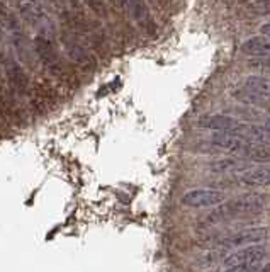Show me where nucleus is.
<instances>
[{
  "label": "nucleus",
  "instance_id": "nucleus-1",
  "mask_svg": "<svg viewBox=\"0 0 270 272\" xmlns=\"http://www.w3.org/2000/svg\"><path fill=\"white\" fill-rule=\"evenodd\" d=\"M34 50L38 53L41 63L46 68V72L61 85H65L68 89H78L80 80H78L77 70L73 68L72 63L58 55L56 48L53 46L50 39H46L44 36H38L34 39Z\"/></svg>",
  "mask_w": 270,
  "mask_h": 272
},
{
  "label": "nucleus",
  "instance_id": "nucleus-2",
  "mask_svg": "<svg viewBox=\"0 0 270 272\" xmlns=\"http://www.w3.org/2000/svg\"><path fill=\"white\" fill-rule=\"evenodd\" d=\"M263 207H265V199L260 194H245L216 207L206 220L208 223H219L236 216L255 215V213L263 211Z\"/></svg>",
  "mask_w": 270,
  "mask_h": 272
},
{
  "label": "nucleus",
  "instance_id": "nucleus-3",
  "mask_svg": "<svg viewBox=\"0 0 270 272\" xmlns=\"http://www.w3.org/2000/svg\"><path fill=\"white\" fill-rule=\"evenodd\" d=\"M31 104L38 114H46L58 106V92L55 87L46 82V80H38L31 87Z\"/></svg>",
  "mask_w": 270,
  "mask_h": 272
},
{
  "label": "nucleus",
  "instance_id": "nucleus-4",
  "mask_svg": "<svg viewBox=\"0 0 270 272\" xmlns=\"http://www.w3.org/2000/svg\"><path fill=\"white\" fill-rule=\"evenodd\" d=\"M63 45H65L66 55L70 58V61L77 68H80L83 73H94L97 68V61H95L94 55L90 53L85 46L78 45L77 41H73L72 38L63 36Z\"/></svg>",
  "mask_w": 270,
  "mask_h": 272
},
{
  "label": "nucleus",
  "instance_id": "nucleus-5",
  "mask_svg": "<svg viewBox=\"0 0 270 272\" xmlns=\"http://www.w3.org/2000/svg\"><path fill=\"white\" fill-rule=\"evenodd\" d=\"M224 193L216 189H195L189 191L184 194L182 202L189 207H208V206H218L224 202Z\"/></svg>",
  "mask_w": 270,
  "mask_h": 272
},
{
  "label": "nucleus",
  "instance_id": "nucleus-6",
  "mask_svg": "<svg viewBox=\"0 0 270 272\" xmlns=\"http://www.w3.org/2000/svg\"><path fill=\"white\" fill-rule=\"evenodd\" d=\"M0 119L10 126H24L26 117L15 99L0 85Z\"/></svg>",
  "mask_w": 270,
  "mask_h": 272
},
{
  "label": "nucleus",
  "instance_id": "nucleus-7",
  "mask_svg": "<svg viewBox=\"0 0 270 272\" xmlns=\"http://www.w3.org/2000/svg\"><path fill=\"white\" fill-rule=\"evenodd\" d=\"M267 237V228H252L240 233H235L231 237H226L218 243V248H238V247H248V245H257Z\"/></svg>",
  "mask_w": 270,
  "mask_h": 272
},
{
  "label": "nucleus",
  "instance_id": "nucleus-8",
  "mask_svg": "<svg viewBox=\"0 0 270 272\" xmlns=\"http://www.w3.org/2000/svg\"><path fill=\"white\" fill-rule=\"evenodd\" d=\"M265 257V248L262 245H248V247L238 250V252L228 255L224 259V264L228 267H236V265H246L255 264Z\"/></svg>",
  "mask_w": 270,
  "mask_h": 272
},
{
  "label": "nucleus",
  "instance_id": "nucleus-9",
  "mask_svg": "<svg viewBox=\"0 0 270 272\" xmlns=\"http://www.w3.org/2000/svg\"><path fill=\"white\" fill-rule=\"evenodd\" d=\"M128 7H129L131 17L140 24V28L150 36H155L156 26H155V20L151 17L150 10H148V5L145 4V0H128Z\"/></svg>",
  "mask_w": 270,
  "mask_h": 272
},
{
  "label": "nucleus",
  "instance_id": "nucleus-10",
  "mask_svg": "<svg viewBox=\"0 0 270 272\" xmlns=\"http://www.w3.org/2000/svg\"><path fill=\"white\" fill-rule=\"evenodd\" d=\"M230 135L238 136L241 140L252 143H262V145H270V128H262L255 124H240L230 131Z\"/></svg>",
  "mask_w": 270,
  "mask_h": 272
},
{
  "label": "nucleus",
  "instance_id": "nucleus-11",
  "mask_svg": "<svg viewBox=\"0 0 270 272\" xmlns=\"http://www.w3.org/2000/svg\"><path fill=\"white\" fill-rule=\"evenodd\" d=\"M7 80L9 83L12 85V89L17 92L19 95H29L31 94V80L28 77V73L22 70V67L17 65V63H9L7 65Z\"/></svg>",
  "mask_w": 270,
  "mask_h": 272
},
{
  "label": "nucleus",
  "instance_id": "nucleus-12",
  "mask_svg": "<svg viewBox=\"0 0 270 272\" xmlns=\"http://www.w3.org/2000/svg\"><path fill=\"white\" fill-rule=\"evenodd\" d=\"M197 124L200 128H206V130H216L221 133H230L235 128H238L241 124L240 121L235 119L231 116H223V114H216V116H206L200 117L197 121Z\"/></svg>",
  "mask_w": 270,
  "mask_h": 272
},
{
  "label": "nucleus",
  "instance_id": "nucleus-13",
  "mask_svg": "<svg viewBox=\"0 0 270 272\" xmlns=\"http://www.w3.org/2000/svg\"><path fill=\"white\" fill-rule=\"evenodd\" d=\"M211 141H213V145L221 148V150L231 152L238 157L241 155L243 148H245V145H246V140L233 136V135H230V133H219V135H214L213 138H211Z\"/></svg>",
  "mask_w": 270,
  "mask_h": 272
},
{
  "label": "nucleus",
  "instance_id": "nucleus-14",
  "mask_svg": "<svg viewBox=\"0 0 270 272\" xmlns=\"http://www.w3.org/2000/svg\"><path fill=\"white\" fill-rule=\"evenodd\" d=\"M241 51L250 56H267L270 55V38L265 36H253L241 45Z\"/></svg>",
  "mask_w": 270,
  "mask_h": 272
},
{
  "label": "nucleus",
  "instance_id": "nucleus-15",
  "mask_svg": "<svg viewBox=\"0 0 270 272\" xmlns=\"http://www.w3.org/2000/svg\"><path fill=\"white\" fill-rule=\"evenodd\" d=\"M241 182L246 185H270V167L252 169L241 174Z\"/></svg>",
  "mask_w": 270,
  "mask_h": 272
},
{
  "label": "nucleus",
  "instance_id": "nucleus-16",
  "mask_svg": "<svg viewBox=\"0 0 270 272\" xmlns=\"http://www.w3.org/2000/svg\"><path fill=\"white\" fill-rule=\"evenodd\" d=\"M241 155L253 160V162H270V145L246 141Z\"/></svg>",
  "mask_w": 270,
  "mask_h": 272
},
{
  "label": "nucleus",
  "instance_id": "nucleus-17",
  "mask_svg": "<svg viewBox=\"0 0 270 272\" xmlns=\"http://www.w3.org/2000/svg\"><path fill=\"white\" fill-rule=\"evenodd\" d=\"M245 90L258 95V97L267 99L270 97V78L267 77H248L245 80Z\"/></svg>",
  "mask_w": 270,
  "mask_h": 272
},
{
  "label": "nucleus",
  "instance_id": "nucleus-18",
  "mask_svg": "<svg viewBox=\"0 0 270 272\" xmlns=\"http://www.w3.org/2000/svg\"><path fill=\"white\" fill-rule=\"evenodd\" d=\"M0 26L7 31H14V33H19L20 31L17 15L10 12L7 5H4V4H0Z\"/></svg>",
  "mask_w": 270,
  "mask_h": 272
},
{
  "label": "nucleus",
  "instance_id": "nucleus-19",
  "mask_svg": "<svg viewBox=\"0 0 270 272\" xmlns=\"http://www.w3.org/2000/svg\"><path fill=\"white\" fill-rule=\"evenodd\" d=\"M243 10L250 15H265L270 14V0H252L243 5Z\"/></svg>",
  "mask_w": 270,
  "mask_h": 272
},
{
  "label": "nucleus",
  "instance_id": "nucleus-20",
  "mask_svg": "<svg viewBox=\"0 0 270 272\" xmlns=\"http://www.w3.org/2000/svg\"><path fill=\"white\" fill-rule=\"evenodd\" d=\"M241 165H243L241 160L231 158V157H226V158L216 160V162L211 163V170H214V172H226V170H231V169L241 167Z\"/></svg>",
  "mask_w": 270,
  "mask_h": 272
},
{
  "label": "nucleus",
  "instance_id": "nucleus-21",
  "mask_svg": "<svg viewBox=\"0 0 270 272\" xmlns=\"http://www.w3.org/2000/svg\"><path fill=\"white\" fill-rule=\"evenodd\" d=\"M248 67H253L260 72L270 73V56H260V58H257V60L248 61Z\"/></svg>",
  "mask_w": 270,
  "mask_h": 272
},
{
  "label": "nucleus",
  "instance_id": "nucleus-22",
  "mask_svg": "<svg viewBox=\"0 0 270 272\" xmlns=\"http://www.w3.org/2000/svg\"><path fill=\"white\" fill-rule=\"evenodd\" d=\"M85 4L90 9L94 10L95 14L100 15V17H105L107 15V7H105V0H85Z\"/></svg>",
  "mask_w": 270,
  "mask_h": 272
},
{
  "label": "nucleus",
  "instance_id": "nucleus-23",
  "mask_svg": "<svg viewBox=\"0 0 270 272\" xmlns=\"http://www.w3.org/2000/svg\"><path fill=\"white\" fill-rule=\"evenodd\" d=\"M258 265L260 262H255V264H246V265H236V267H230L224 272H257Z\"/></svg>",
  "mask_w": 270,
  "mask_h": 272
},
{
  "label": "nucleus",
  "instance_id": "nucleus-24",
  "mask_svg": "<svg viewBox=\"0 0 270 272\" xmlns=\"http://www.w3.org/2000/svg\"><path fill=\"white\" fill-rule=\"evenodd\" d=\"M260 31H262V34L265 36V38H270V23L268 24H263L262 28H260Z\"/></svg>",
  "mask_w": 270,
  "mask_h": 272
},
{
  "label": "nucleus",
  "instance_id": "nucleus-25",
  "mask_svg": "<svg viewBox=\"0 0 270 272\" xmlns=\"http://www.w3.org/2000/svg\"><path fill=\"white\" fill-rule=\"evenodd\" d=\"M258 272H270V262L265 265V267H263V269H260V270H258Z\"/></svg>",
  "mask_w": 270,
  "mask_h": 272
},
{
  "label": "nucleus",
  "instance_id": "nucleus-26",
  "mask_svg": "<svg viewBox=\"0 0 270 272\" xmlns=\"http://www.w3.org/2000/svg\"><path fill=\"white\" fill-rule=\"evenodd\" d=\"M2 60H4V53H2V50H0V63H2Z\"/></svg>",
  "mask_w": 270,
  "mask_h": 272
}]
</instances>
